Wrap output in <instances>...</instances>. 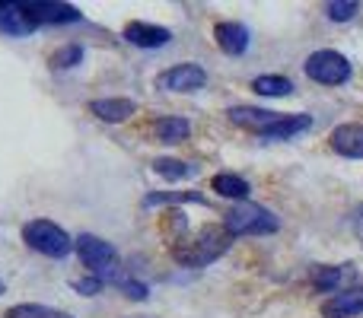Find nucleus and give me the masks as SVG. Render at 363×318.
<instances>
[{
	"label": "nucleus",
	"mask_w": 363,
	"mask_h": 318,
	"mask_svg": "<svg viewBox=\"0 0 363 318\" xmlns=\"http://www.w3.org/2000/svg\"><path fill=\"white\" fill-rule=\"evenodd\" d=\"M35 32V23L26 16L23 0H0V35L26 38Z\"/></svg>",
	"instance_id": "6e6552de"
},
{
	"label": "nucleus",
	"mask_w": 363,
	"mask_h": 318,
	"mask_svg": "<svg viewBox=\"0 0 363 318\" xmlns=\"http://www.w3.org/2000/svg\"><path fill=\"white\" fill-rule=\"evenodd\" d=\"M185 200H198V204H201V194H198V191H182V194H172V191H163V194H147V198H144V207L185 204Z\"/></svg>",
	"instance_id": "5701e85b"
},
{
	"label": "nucleus",
	"mask_w": 363,
	"mask_h": 318,
	"mask_svg": "<svg viewBox=\"0 0 363 318\" xmlns=\"http://www.w3.org/2000/svg\"><path fill=\"white\" fill-rule=\"evenodd\" d=\"M125 42L138 45V48H163L172 42V32L153 23H128L125 25Z\"/></svg>",
	"instance_id": "ddd939ff"
},
{
	"label": "nucleus",
	"mask_w": 363,
	"mask_h": 318,
	"mask_svg": "<svg viewBox=\"0 0 363 318\" xmlns=\"http://www.w3.org/2000/svg\"><path fill=\"white\" fill-rule=\"evenodd\" d=\"M89 112H93L99 121L121 125V121H128L134 112H138V106H134L131 99H96V102H89Z\"/></svg>",
	"instance_id": "2eb2a0df"
},
{
	"label": "nucleus",
	"mask_w": 363,
	"mask_h": 318,
	"mask_svg": "<svg viewBox=\"0 0 363 318\" xmlns=\"http://www.w3.org/2000/svg\"><path fill=\"white\" fill-rule=\"evenodd\" d=\"M211 188L220 194V198H230V200H239L242 204L245 198H249V181L245 178H239V175H233V172H220V175H213V181H211Z\"/></svg>",
	"instance_id": "f3484780"
},
{
	"label": "nucleus",
	"mask_w": 363,
	"mask_h": 318,
	"mask_svg": "<svg viewBox=\"0 0 363 318\" xmlns=\"http://www.w3.org/2000/svg\"><path fill=\"white\" fill-rule=\"evenodd\" d=\"M115 287L125 290V296H131V300H147L150 296V290H147V283H138V280H128V277H115Z\"/></svg>",
	"instance_id": "393cba45"
},
{
	"label": "nucleus",
	"mask_w": 363,
	"mask_h": 318,
	"mask_svg": "<svg viewBox=\"0 0 363 318\" xmlns=\"http://www.w3.org/2000/svg\"><path fill=\"white\" fill-rule=\"evenodd\" d=\"M226 115H230L233 125L245 127V131H255L258 137H262L264 131H271V127H274V121L281 118L277 112H268V108H252V106H233Z\"/></svg>",
	"instance_id": "1a4fd4ad"
},
{
	"label": "nucleus",
	"mask_w": 363,
	"mask_h": 318,
	"mask_svg": "<svg viewBox=\"0 0 363 318\" xmlns=\"http://www.w3.org/2000/svg\"><path fill=\"white\" fill-rule=\"evenodd\" d=\"M4 290H6V287H4V280H0V293H4Z\"/></svg>",
	"instance_id": "cd10ccee"
},
{
	"label": "nucleus",
	"mask_w": 363,
	"mask_h": 318,
	"mask_svg": "<svg viewBox=\"0 0 363 318\" xmlns=\"http://www.w3.org/2000/svg\"><path fill=\"white\" fill-rule=\"evenodd\" d=\"M325 318H357L363 315V287H347L341 293H335L332 300H325L322 306Z\"/></svg>",
	"instance_id": "9d476101"
},
{
	"label": "nucleus",
	"mask_w": 363,
	"mask_h": 318,
	"mask_svg": "<svg viewBox=\"0 0 363 318\" xmlns=\"http://www.w3.org/2000/svg\"><path fill=\"white\" fill-rule=\"evenodd\" d=\"M223 229L236 236H271V232L281 229V220L262 204H252V200H242V204L230 207L223 217Z\"/></svg>",
	"instance_id": "f03ea898"
},
{
	"label": "nucleus",
	"mask_w": 363,
	"mask_h": 318,
	"mask_svg": "<svg viewBox=\"0 0 363 318\" xmlns=\"http://www.w3.org/2000/svg\"><path fill=\"white\" fill-rule=\"evenodd\" d=\"M354 229H357V236L363 239V204L354 210Z\"/></svg>",
	"instance_id": "bb28decb"
},
{
	"label": "nucleus",
	"mask_w": 363,
	"mask_h": 318,
	"mask_svg": "<svg viewBox=\"0 0 363 318\" xmlns=\"http://www.w3.org/2000/svg\"><path fill=\"white\" fill-rule=\"evenodd\" d=\"M6 318H64V312H57V309L51 306H42V302H19V306H13Z\"/></svg>",
	"instance_id": "412c9836"
},
{
	"label": "nucleus",
	"mask_w": 363,
	"mask_h": 318,
	"mask_svg": "<svg viewBox=\"0 0 363 318\" xmlns=\"http://www.w3.org/2000/svg\"><path fill=\"white\" fill-rule=\"evenodd\" d=\"M354 280V264H335V268H319L315 264L313 271H309V283H313L315 290H325V293H332V290H347Z\"/></svg>",
	"instance_id": "f8f14e48"
},
{
	"label": "nucleus",
	"mask_w": 363,
	"mask_h": 318,
	"mask_svg": "<svg viewBox=\"0 0 363 318\" xmlns=\"http://www.w3.org/2000/svg\"><path fill=\"white\" fill-rule=\"evenodd\" d=\"M153 134H157V140H163V144H182V140H188V134H191V125H188V118L169 115V118H160L157 125H153Z\"/></svg>",
	"instance_id": "a211bd4d"
},
{
	"label": "nucleus",
	"mask_w": 363,
	"mask_h": 318,
	"mask_svg": "<svg viewBox=\"0 0 363 318\" xmlns=\"http://www.w3.org/2000/svg\"><path fill=\"white\" fill-rule=\"evenodd\" d=\"M153 172L166 181H185V178H191V175H198V166L172 159V157H160V159H153Z\"/></svg>",
	"instance_id": "6ab92c4d"
},
{
	"label": "nucleus",
	"mask_w": 363,
	"mask_h": 318,
	"mask_svg": "<svg viewBox=\"0 0 363 318\" xmlns=\"http://www.w3.org/2000/svg\"><path fill=\"white\" fill-rule=\"evenodd\" d=\"M306 76L313 83H322V86H341V83L351 80V61H347L341 51H332V48H322V51H313L303 64Z\"/></svg>",
	"instance_id": "39448f33"
},
{
	"label": "nucleus",
	"mask_w": 363,
	"mask_h": 318,
	"mask_svg": "<svg viewBox=\"0 0 363 318\" xmlns=\"http://www.w3.org/2000/svg\"><path fill=\"white\" fill-rule=\"evenodd\" d=\"M26 16L38 25H64V23H80L83 13L74 4H57V0H23Z\"/></svg>",
	"instance_id": "423d86ee"
},
{
	"label": "nucleus",
	"mask_w": 363,
	"mask_h": 318,
	"mask_svg": "<svg viewBox=\"0 0 363 318\" xmlns=\"http://www.w3.org/2000/svg\"><path fill=\"white\" fill-rule=\"evenodd\" d=\"M207 83V74L201 64H176L157 76V86L166 93H194Z\"/></svg>",
	"instance_id": "0eeeda50"
},
{
	"label": "nucleus",
	"mask_w": 363,
	"mask_h": 318,
	"mask_svg": "<svg viewBox=\"0 0 363 318\" xmlns=\"http://www.w3.org/2000/svg\"><path fill=\"white\" fill-rule=\"evenodd\" d=\"M252 89H255L258 96H268V99H284V96L294 93V83L281 74H264V76L252 80Z\"/></svg>",
	"instance_id": "aec40b11"
},
{
	"label": "nucleus",
	"mask_w": 363,
	"mask_h": 318,
	"mask_svg": "<svg viewBox=\"0 0 363 318\" xmlns=\"http://www.w3.org/2000/svg\"><path fill=\"white\" fill-rule=\"evenodd\" d=\"M360 10L357 0H328L325 4V16L332 19V23H347V19H354Z\"/></svg>",
	"instance_id": "4be33fe9"
},
{
	"label": "nucleus",
	"mask_w": 363,
	"mask_h": 318,
	"mask_svg": "<svg viewBox=\"0 0 363 318\" xmlns=\"http://www.w3.org/2000/svg\"><path fill=\"white\" fill-rule=\"evenodd\" d=\"M80 61H83V48H80V45H64V48L51 57V64H55V67H77Z\"/></svg>",
	"instance_id": "b1692460"
},
{
	"label": "nucleus",
	"mask_w": 363,
	"mask_h": 318,
	"mask_svg": "<svg viewBox=\"0 0 363 318\" xmlns=\"http://www.w3.org/2000/svg\"><path fill=\"white\" fill-rule=\"evenodd\" d=\"M313 127V118L309 115H281V118L274 121V127L271 131H264L262 137L264 140H290L294 134H303Z\"/></svg>",
	"instance_id": "dca6fc26"
},
{
	"label": "nucleus",
	"mask_w": 363,
	"mask_h": 318,
	"mask_svg": "<svg viewBox=\"0 0 363 318\" xmlns=\"http://www.w3.org/2000/svg\"><path fill=\"white\" fill-rule=\"evenodd\" d=\"M23 242L29 245L32 251H38V255L57 258V261L74 251V239L67 236V229H61V226L51 223V220H29V223L23 226Z\"/></svg>",
	"instance_id": "7ed1b4c3"
},
{
	"label": "nucleus",
	"mask_w": 363,
	"mask_h": 318,
	"mask_svg": "<svg viewBox=\"0 0 363 318\" xmlns=\"http://www.w3.org/2000/svg\"><path fill=\"white\" fill-rule=\"evenodd\" d=\"M64 318H70V315H64Z\"/></svg>",
	"instance_id": "c85d7f7f"
},
{
	"label": "nucleus",
	"mask_w": 363,
	"mask_h": 318,
	"mask_svg": "<svg viewBox=\"0 0 363 318\" xmlns=\"http://www.w3.org/2000/svg\"><path fill=\"white\" fill-rule=\"evenodd\" d=\"M213 38H217L220 51H223V55H233V57L245 55V51H249V42H252L249 29H245L242 23H217Z\"/></svg>",
	"instance_id": "4468645a"
},
{
	"label": "nucleus",
	"mask_w": 363,
	"mask_h": 318,
	"mask_svg": "<svg viewBox=\"0 0 363 318\" xmlns=\"http://www.w3.org/2000/svg\"><path fill=\"white\" fill-rule=\"evenodd\" d=\"M328 140H332V150L338 153V157L363 159V125H354V121L338 125Z\"/></svg>",
	"instance_id": "9b49d317"
},
{
	"label": "nucleus",
	"mask_w": 363,
	"mask_h": 318,
	"mask_svg": "<svg viewBox=\"0 0 363 318\" xmlns=\"http://www.w3.org/2000/svg\"><path fill=\"white\" fill-rule=\"evenodd\" d=\"M74 251L80 255V261L86 264L93 277H99V280H115L118 277V251L112 249V242L83 232V236L74 239Z\"/></svg>",
	"instance_id": "20e7f679"
},
{
	"label": "nucleus",
	"mask_w": 363,
	"mask_h": 318,
	"mask_svg": "<svg viewBox=\"0 0 363 318\" xmlns=\"http://www.w3.org/2000/svg\"><path fill=\"white\" fill-rule=\"evenodd\" d=\"M230 245H233V236L223 226H204L198 236L179 242L176 249H172V258H176L182 268H207V264H213L220 255H226Z\"/></svg>",
	"instance_id": "f257e3e1"
},
{
	"label": "nucleus",
	"mask_w": 363,
	"mask_h": 318,
	"mask_svg": "<svg viewBox=\"0 0 363 318\" xmlns=\"http://www.w3.org/2000/svg\"><path fill=\"white\" fill-rule=\"evenodd\" d=\"M102 287H106V280H99V277H93V274H89L86 280H74V290L83 296H96Z\"/></svg>",
	"instance_id": "a878e982"
}]
</instances>
